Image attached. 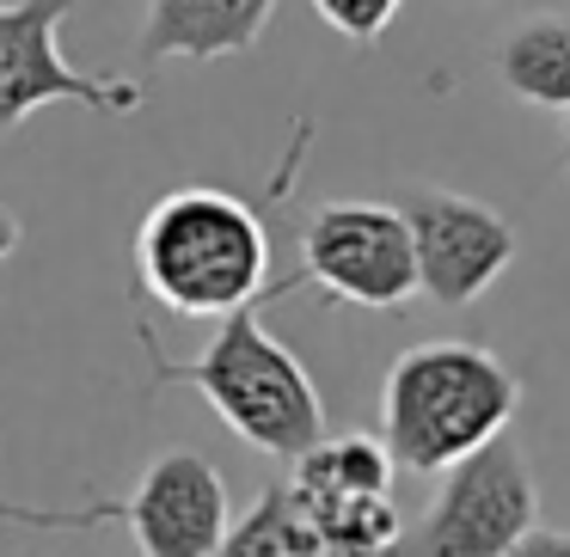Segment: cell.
Masks as SVG:
<instances>
[{
	"label": "cell",
	"instance_id": "cell-2",
	"mask_svg": "<svg viewBox=\"0 0 570 557\" xmlns=\"http://www.w3.org/2000/svg\"><path fill=\"white\" fill-rule=\"evenodd\" d=\"M136 282L178 319H227L264 295H295L301 276L271 282V233L234 190H166L136 227Z\"/></svg>",
	"mask_w": 570,
	"mask_h": 557
},
{
	"label": "cell",
	"instance_id": "cell-3",
	"mask_svg": "<svg viewBox=\"0 0 570 557\" xmlns=\"http://www.w3.org/2000/svg\"><path fill=\"white\" fill-rule=\"evenodd\" d=\"M515 405L521 380L491 349L460 344V337L411 344L381 386V447L393 471L435 478L466 454H479L484 441H497Z\"/></svg>",
	"mask_w": 570,
	"mask_h": 557
},
{
	"label": "cell",
	"instance_id": "cell-5",
	"mask_svg": "<svg viewBox=\"0 0 570 557\" xmlns=\"http://www.w3.org/2000/svg\"><path fill=\"white\" fill-rule=\"evenodd\" d=\"M0 515H19V520H31V527L124 520L141 557H215L222 539H227V527H234L222 471H215L203 454H190V447L160 454L148 471H141L136 496H124V503H99V508H80V515H38V508L0 503Z\"/></svg>",
	"mask_w": 570,
	"mask_h": 557
},
{
	"label": "cell",
	"instance_id": "cell-13",
	"mask_svg": "<svg viewBox=\"0 0 570 557\" xmlns=\"http://www.w3.org/2000/svg\"><path fill=\"white\" fill-rule=\"evenodd\" d=\"M509 557H570V533L540 527V520H533V527L521 533L515 545H509Z\"/></svg>",
	"mask_w": 570,
	"mask_h": 557
},
{
	"label": "cell",
	"instance_id": "cell-14",
	"mask_svg": "<svg viewBox=\"0 0 570 557\" xmlns=\"http://www.w3.org/2000/svg\"><path fill=\"white\" fill-rule=\"evenodd\" d=\"M13 251H19V215H13V209H0V263L13 258Z\"/></svg>",
	"mask_w": 570,
	"mask_h": 557
},
{
	"label": "cell",
	"instance_id": "cell-15",
	"mask_svg": "<svg viewBox=\"0 0 570 557\" xmlns=\"http://www.w3.org/2000/svg\"><path fill=\"white\" fill-rule=\"evenodd\" d=\"M564 166H570V136H564Z\"/></svg>",
	"mask_w": 570,
	"mask_h": 557
},
{
	"label": "cell",
	"instance_id": "cell-1",
	"mask_svg": "<svg viewBox=\"0 0 570 557\" xmlns=\"http://www.w3.org/2000/svg\"><path fill=\"white\" fill-rule=\"evenodd\" d=\"M271 300H283V295H264V300H252V307L215 319L209 349H197L190 361L166 356L148 325H141L136 337H141V356H148L154 392L185 386V392H197L246 447H258V454H271V459H295L325 435V398H320V386H313L307 361L271 337V325H264V307H271Z\"/></svg>",
	"mask_w": 570,
	"mask_h": 557
},
{
	"label": "cell",
	"instance_id": "cell-8",
	"mask_svg": "<svg viewBox=\"0 0 570 557\" xmlns=\"http://www.w3.org/2000/svg\"><path fill=\"white\" fill-rule=\"evenodd\" d=\"M399 215L417 258V295H430L435 307H472L515 263V227L479 197L417 185L405 190Z\"/></svg>",
	"mask_w": 570,
	"mask_h": 557
},
{
	"label": "cell",
	"instance_id": "cell-7",
	"mask_svg": "<svg viewBox=\"0 0 570 557\" xmlns=\"http://www.w3.org/2000/svg\"><path fill=\"white\" fill-rule=\"evenodd\" d=\"M68 13L75 0H0V136H13L43 105H87L105 117H136L148 105V80H87L62 62L56 38Z\"/></svg>",
	"mask_w": 570,
	"mask_h": 557
},
{
	"label": "cell",
	"instance_id": "cell-9",
	"mask_svg": "<svg viewBox=\"0 0 570 557\" xmlns=\"http://www.w3.org/2000/svg\"><path fill=\"white\" fill-rule=\"evenodd\" d=\"M283 0H148L136 62H215L258 50Z\"/></svg>",
	"mask_w": 570,
	"mask_h": 557
},
{
	"label": "cell",
	"instance_id": "cell-6",
	"mask_svg": "<svg viewBox=\"0 0 570 557\" xmlns=\"http://www.w3.org/2000/svg\"><path fill=\"white\" fill-rule=\"evenodd\" d=\"M301 282L344 307L399 312L417 295V258H411L405 215L393 202L332 197L301 227Z\"/></svg>",
	"mask_w": 570,
	"mask_h": 557
},
{
	"label": "cell",
	"instance_id": "cell-10",
	"mask_svg": "<svg viewBox=\"0 0 570 557\" xmlns=\"http://www.w3.org/2000/svg\"><path fill=\"white\" fill-rule=\"evenodd\" d=\"M497 80L540 111H570V19H521L497 43Z\"/></svg>",
	"mask_w": 570,
	"mask_h": 557
},
{
	"label": "cell",
	"instance_id": "cell-11",
	"mask_svg": "<svg viewBox=\"0 0 570 557\" xmlns=\"http://www.w3.org/2000/svg\"><path fill=\"white\" fill-rule=\"evenodd\" d=\"M215 557H332L325 539L313 533V520L295 508L288 484H271V490L252 503L246 520H234Z\"/></svg>",
	"mask_w": 570,
	"mask_h": 557
},
{
	"label": "cell",
	"instance_id": "cell-12",
	"mask_svg": "<svg viewBox=\"0 0 570 557\" xmlns=\"http://www.w3.org/2000/svg\"><path fill=\"white\" fill-rule=\"evenodd\" d=\"M405 0H313V13L350 43H381V31L399 19Z\"/></svg>",
	"mask_w": 570,
	"mask_h": 557
},
{
	"label": "cell",
	"instance_id": "cell-4",
	"mask_svg": "<svg viewBox=\"0 0 570 557\" xmlns=\"http://www.w3.org/2000/svg\"><path fill=\"white\" fill-rule=\"evenodd\" d=\"M533 520H540V490H533L528 454L503 429L497 441L442 471V490L399 533L393 557H509V545Z\"/></svg>",
	"mask_w": 570,
	"mask_h": 557
}]
</instances>
